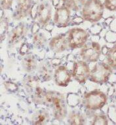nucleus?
<instances>
[{
    "instance_id": "f257e3e1",
    "label": "nucleus",
    "mask_w": 116,
    "mask_h": 125,
    "mask_svg": "<svg viewBox=\"0 0 116 125\" xmlns=\"http://www.w3.org/2000/svg\"><path fill=\"white\" fill-rule=\"evenodd\" d=\"M45 104L51 107L55 119L62 121L67 115V109L63 94L56 91H46Z\"/></svg>"
},
{
    "instance_id": "f03ea898",
    "label": "nucleus",
    "mask_w": 116,
    "mask_h": 125,
    "mask_svg": "<svg viewBox=\"0 0 116 125\" xmlns=\"http://www.w3.org/2000/svg\"><path fill=\"white\" fill-rule=\"evenodd\" d=\"M104 8L101 0H87L81 9V17L84 21L98 22L102 19Z\"/></svg>"
},
{
    "instance_id": "7ed1b4c3",
    "label": "nucleus",
    "mask_w": 116,
    "mask_h": 125,
    "mask_svg": "<svg viewBox=\"0 0 116 125\" xmlns=\"http://www.w3.org/2000/svg\"><path fill=\"white\" fill-rule=\"evenodd\" d=\"M108 102L106 94L98 89L87 92L83 96L82 104L89 111H96L104 107Z\"/></svg>"
},
{
    "instance_id": "20e7f679",
    "label": "nucleus",
    "mask_w": 116,
    "mask_h": 125,
    "mask_svg": "<svg viewBox=\"0 0 116 125\" xmlns=\"http://www.w3.org/2000/svg\"><path fill=\"white\" fill-rule=\"evenodd\" d=\"M113 69L109 64L105 62H98L91 71L89 80L97 84H104L109 81Z\"/></svg>"
},
{
    "instance_id": "39448f33",
    "label": "nucleus",
    "mask_w": 116,
    "mask_h": 125,
    "mask_svg": "<svg viewBox=\"0 0 116 125\" xmlns=\"http://www.w3.org/2000/svg\"><path fill=\"white\" fill-rule=\"evenodd\" d=\"M89 36L87 31L80 28L70 29L68 33V42L71 49H77L83 47Z\"/></svg>"
},
{
    "instance_id": "423d86ee",
    "label": "nucleus",
    "mask_w": 116,
    "mask_h": 125,
    "mask_svg": "<svg viewBox=\"0 0 116 125\" xmlns=\"http://www.w3.org/2000/svg\"><path fill=\"white\" fill-rule=\"evenodd\" d=\"M102 54V48L98 43L92 41L86 43L81 48L80 56L87 62H96Z\"/></svg>"
},
{
    "instance_id": "0eeeda50",
    "label": "nucleus",
    "mask_w": 116,
    "mask_h": 125,
    "mask_svg": "<svg viewBox=\"0 0 116 125\" xmlns=\"http://www.w3.org/2000/svg\"><path fill=\"white\" fill-rule=\"evenodd\" d=\"M90 71L89 66L87 62L85 60H79L73 63V70L71 72L72 77L80 84L85 83L89 79Z\"/></svg>"
},
{
    "instance_id": "6e6552de",
    "label": "nucleus",
    "mask_w": 116,
    "mask_h": 125,
    "mask_svg": "<svg viewBox=\"0 0 116 125\" xmlns=\"http://www.w3.org/2000/svg\"><path fill=\"white\" fill-rule=\"evenodd\" d=\"M54 24L58 28H66L71 22V11L66 6L58 7L54 15Z\"/></svg>"
},
{
    "instance_id": "1a4fd4ad",
    "label": "nucleus",
    "mask_w": 116,
    "mask_h": 125,
    "mask_svg": "<svg viewBox=\"0 0 116 125\" xmlns=\"http://www.w3.org/2000/svg\"><path fill=\"white\" fill-rule=\"evenodd\" d=\"M71 72L66 66H60L55 70L54 79L57 86L66 87L71 82Z\"/></svg>"
},
{
    "instance_id": "9d476101",
    "label": "nucleus",
    "mask_w": 116,
    "mask_h": 125,
    "mask_svg": "<svg viewBox=\"0 0 116 125\" xmlns=\"http://www.w3.org/2000/svg\"><path fill=\"white\" fill-rule=\"evenodd\" d=\"M52 17V8L51 4L48 1H44L39 6L37 19L41 26H45L49 24Z\"/></svg>"
},
{
    "instance_id": "9b49d317",
    "label": "nucleus",
    "mask_w": 116,
    "mask_h": 125,
    "mask_svg": "<svg viewBox=\"0 0 116 125\" xmlns=\"http://www.w3.org/2000/svg\"><path fill=\"white\" fill-rule=\"evenodd\" d=\"M18 5L13 14V18L16 21H21L30 14L32 6V0H16Z\"/></svg>"
},
{
    "instance_id": "f8f14e48",
    "label": "nucleus",
    "mask_w": 116,
    "mask_h": 125,
    "mask_svg": "<svg viewBox=\"0 0 116 125\" xmlns=\"http://www.w3.org/2000/svg\"><path fill=\"white\" fill-rule=\"evenodd\" d=\"M49 47L51 51L57 53L66 51L69 45L66 34H60L52 38L49 42Z\"/></svg>"
},
{
    "instance_id": "ddd939ff",
    "label": "nucleus",
    "mask_w": 116,
    "mask_h": 125,
    "mask_svg": "<svg viewBox=\"0 0 116 125\" xmlns=\"http://www.w3.org/2000/svg\"><path fill=\"white\" fill-rule=\"evenodd\" d=\"M27 30L26 27L23 24H19L13 30L11 31L9 38V43L10 45H15L18 43L21 39H23L26 35Z\"/></svg>"
},
{
    "instance_id": "4468645a",
    "label": "nucleus",
    "mask_w": 116,
    "mask_h": 125,
    "mask_svg": "<svg viewBox=\"0 0 116 125\" xmlns=\"http://www.w3.org/2000/svg\"><path fill=\"white\" fill-rule=\"evenodd\" d=\"M50 119L48 111L46 110H39L33 117L32 124L35 125H43L47 124Z\"/></svg>"
},
{
    "instance_id": "2eb2a0df",
    "label": "nucleus",
    "mask_w": 116,
    "mask_h": 125,
    "mask_svg": "<svg viewBox=\"0 0 116 125\" xmlns=\"http://www.w3.org/2000/svg\"><path fill=\"white\" fill-rule=\"evenodd\" d=\"M53 77V70L49 62H45L39 68V78L43 81H49Z\"/></svg>"
},
{
    "instance_id": "dca6fc26",
    "label": "nucleus",
    "mask_w": 116,
    "mask_h": 125,
    "mask_svg": "<svg viewBox=\"0 0 116 125\" xmlns=\"http://www.w3.org/2000/svg\"><path fill=\"white\" fill-rule=\"evenodd\" d=\"M23 66L25 71L28 73L34 72L37 66L35 57L31 54H27L23 59Z\"/></svg>"
},
{
    "instance_id": "f3484780",
    "label": "nucleus",
    "mask_w": 116,
    "mask_h": 125,
    "mask_svg": "<svg viewBox=\"0 0 116 125\" xmlns=\"http://www.w3.org/2000/svg\"><path fill=\"white\" fill-rule=\"evenodd\" d=\"M62 1L63 3V5L66 6L70 10L77 12L81 10L87 0H62Z\"/></svg>"
},
{
    "instance_id": "a211bd4d",
    "label": "nucleus",
    "mask_w": 116,
    "mask_h": 125,
    "mask_svg": "<svg viewBox=\"0 0 116 125\" xmlns=\"http://www.w3.org/2000/svg\"><path fill=\"white\" fill-rule=\"evenodd\" d=\"M68 123L71 125H83L85 123V119L80 113L73 111L70 113Z\"/></svg>"
},
{
    "instance_id": "6ab92c4d",
    "label": "nucleus",
    "mask_w": 116,
    "mask_h": 125,
    "mask_svg": "<svg viewBox=\"0 0 116 125\" xmlns=\"http://www.w3.org/2000/svg\"><path fill=\"white\" fill-rule=\"evenodd\" d=\"M39 79L34 76H28L24 81V84L26 88L29 90H35L39 86Z\"/></svg>"
},
{
    "instance_id": "aec40b11",
    "label": "nucleus",
    "mask_w": 116,
    "mask_h": 125,
    "mask_svg": "<svg viewBox=\"0 0 116 125\" xmlns=\"http://www.w3.org/2000/svg\"><path fill=\"white\" fill-rule=\"evenodd\" d=\"M106 57L108 64L112 68L116 69V45L108 49V52L106 54Z\"/></svg>"
},
{
    "instance_id": "412c9836",
    "label": "nucleus",
    "mask_w": 116,
    "mask_h": 125,
    "mask_svg": "<svg viewBox=\"0 0 116 125\" xmlns=\"http://www.w3.org/2000/svg\"><path fill=\"white\" fill-rule=\"evenodd\" d=\"M46 91L43 90L41 87L37 86L34 90V101L37 104H45V96Z\"/></svg>"
},
{
    "instance_id": "4be33fe9",
    "label": "nucleus",
    "mask_w": 116,
    "mask_h": 125,
    "mask_svg": "<svg viewBox=\"0 0 116 125\" xmlns=\"http://www.w3.org/2000/svg\"><path fill=\"white\" fill-rule=\"evenodd\" d=\"M47 42V39L45 36L40 33H37L34 35L33 37V43L37 47L41 48L43 47Z\"/></svg>"
},
{
    "instance_id": "5701e85b",
    "label": "nucleus",
    "mask_w": 116,
    "mask_h": 125,
    "mask_svg": "<svg viewBox=\"0 0 116 125\" xmlns=\"http://www.w3.org/2000/svg\"><path fill=\"white\" fill-rule=\"evenodd\" d=\"M108 124V121L106 115H96L94 117L93 121L92 123L93 125H107Z\"/></svg>"
},
{
    "instance_id": "b1692460",
    "label": "nucleus",
    "mask_w": 116,
    "mask_h": 125,
    "mask_svg": "<svg viewBox=\"0 0 116 125\" xmlns=\"http://www.w3.org/2000/svg\"><path fill=\"white\" fill-rule=\"evenodd\" d=\"M104 6L110 11H116V0H104Z\"/></svg>"
},
{
    "instance_id": "393cba45",
    "label": "nucleus",
    "mask_w": 116,
    "mask_h": 125,
    "mask_svg": "<svg viewBox=\"0 0 116 125\" xmlns=\"http://www.w3.org/2000/svg\"><path fill=\"white\" fill-rule=\"evenodd\" d=\"M39 5L37 4V3H33L32 6L31 7L30 11V15L31 19L33 20H35L37 18V14H38L39 10Z\"/></svg>"
},
{
    "instance_id": "a878e982",
    "label": "nucleus",
    "mask_w": 116,
    "mask_h": 125,
    "mask_svg": "<svg viewBox=\"0 0 116 125\" xmlns=\"http://www.w3.org/2000/svg\"><path fill=\"white\" fill-rule=\"evenodd\" d=\"M3 84H4L5 88L9 91H15L18 89V86L15 83H13L12 82L7 81V82L3 83Z\"/></svg>"
},
{
    "instance_id": "bb28decb",
    "label": "nucleus",
    "mask_w": 116,
    "mask_h": 125,
    "mask_svg": "<svg viewBox=\"0 0 116 125\" xmlns=\"http://www.w3.org/2000/svg\"><path fill=\"white\" fill-rule=\"evenodd\" d=\"M13 0H1V6L2 9H9L12 7Z\"/></svg>"
},
{
    "instance_id": "cd10ccee",
    "label": "nucleus",
    "mask_w": 116,
    "mask_h": 125,
    "mask_svg": "<svg viewBox=\"0 0 116 125\" xmlns=\"http://www.w3.org/2000/svg\"><path fill=\"white\" fill-rule=\"evenodd\" d=\"M8 28V22L6 19H1V35H3L4 33L6 32Z\"/></svg>"
},
{
    "instance_id": "c85d7f7f",
    "label": "nucleus",
    "mask_w": 116,
    "mask_h": 125,
    "mask_svg": "<svg viewBox=\"0 0 116 125\" xmlns=\"http://www.w3.org/2000/svg\"><path fill=\"white\" fill-rule=\"evenodd\" d=\"M83 21L84 19H83V17L77 16V17H73L71 21V22L73 25H78L83 22Z\"/></svg>"
},
{
    "instance_id": "c756f323",
    "label": "nucleus",
    "mask_w": 116,
    "mask_h": 125,
    "mask_svg": "<svg viewBox=\"0 0 116 125\" xmlns=\"http://www.w3.org/2000/svg\"><path fill=\"white\" fill-rule=\"evenodd\" d=\"M28 45L26 44H25L24 43L22 46H21V49H20V54H21V55L24 56L26 55V54H28Z\"/></svg>"
},
{
    "instance_id": "7c9ffc66",
    "label": "nucleus",
    "mask_w": 116,
    "mask_h": 125,
    "mask_svg": "<svg viewBox=\"0 0 116 125\" xmlns=\"http://www.w3.org/2000/svg\"><path fill=\"white\" fill-rule=\"evenodd\" d=\"M40 26L41 25L39 24V23H35L32 26V33L35 35L36 33H38V31L40 30Z\"/></svg>"
},
{
    "instance_id": "2f4dec72",
    "label": "nucleus",
    "mask_w": 116,
    "mask_h": 125,
    "mask_svg": "<svg viewBox=\"0 0 116 125\" xmlns=\"http://www.w3.org/2000/svg\"><path fill=\"white\" fill-rule=\"evenodd\" d=\"M52 64H53V66H58L60 65V64L61 63V60L58 58H55V59L52 60Z\"/></svg>"
},
{
    "instance_id": "473e14b6",
    "label": "nucleus",
    "mask_w": 116,
    "mask_h": 125,
    "mask_svg": "<svg viewBox=\"0 0 116 125\" xmlns=\"http://www.w3.org/2000/svg\"><path fill=\"white\" fill-rule=\"evenodd\" d=\"M52 3L53 6L55 7V8H57L60 4V0H52Z\"/></svg>"
},
{
    "instance_id": "72a5a7b5",
    "label": "nucleus",
    "mask_w": 116,
    "mask_h": 125,
    "mask_svg": "<svg viewBox=\"0 0 116 125\" xmlns=\"http://www.w3.org/2000/svg\"><path fill=\"white\" fill-rule=\"evenodd\" d=\"M114 20V17H108V19H106L105 20V23H106L107 25H109L110 23L112 22V21Z\"/></svg>"
}]
</instances>
